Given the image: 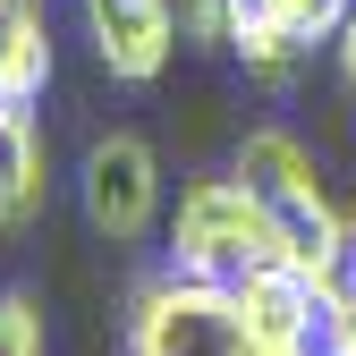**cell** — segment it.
Segmentation results:
<instances>
[{
  "label": "cell",
  "mask_w": 356,
  "mask_h": 356,
  "mask_svg": "<svg viewBox=\"0 0 356 356\" xmlns=\"http://www.w3.org/2000/svg\"><path fill=\"white\" fill-rule=\"evenodd\" d=\"M229 170L246 178V195L263 204V220H272V254L289 263V272L314 280V272H323V254H331V246H339V229H348V212L331 204L314 153H305L289 127H254V136L238 145V161H229Z\"/></svg>",
  "instance_id": "6da1fadb"
},
{
  "label": "cell",
  "mask_w": 356,
  "mask_h": 356,
  "mask_svg": "<svg viewBox=\"0 0 356 356\" xmlns=\"http://www.w3.org/2000/svg\"><path fill=\"white\" fill-rule=\"evenodd\" d=\"M254 263H280V254H272V220L246 195V178L238 170L229 178H195V187L178 195V220H170V272L229 289Z\"/></svg>",
  "instance_id": "7a4b0ae2"
},
{
  "label": "cell",
  "mask_w": 356,
  "mask_h": 356,
  "mask_svg": "<svg viewBox=\"0 0 356 356\" xmlns=\"http://www.w3.org/2000/svg\"><path fill=\"white\" fill-rule=\"evenodd\" d=\"M127 356H254V348L238 331L229 289L161 272V280L136 289V305H127Z\"/></svg>",
  "instance_id": "3957f363"
},
{
  "label": "cell",
  "mask_w": 356,
  "mask_h": 356,
  "mask_svg": "<svg viewBox=\"0 0 356 356\" xmlns=\"http://www.w3.org/2000/svg\"><path fill=\"white\" fill-rule=\"evenodd\" d=\"M76 212H85V229L111 238V246L145 238L161 220V153L145 136H127V127L94 136L85 161H76Z\"/></svg>",
  "instance_id": "277c9868"
},
{
  "label": "cell",
  "mask_w": 356,
  "mask_h": 356,
  "mask_svg": "<svg viewBox=\"0 0 356 356\" xmlns=\"http://www.w3.org/2000/svg\"><path fill=\"white\" fill-rule=\"evenodd\" d=\"M229 305H238V331L254 356H323V297L305 272H289V263H254L246 280H229Z\"/></svg>",
  "instance_id": "5b68a950"
},
{
  "label": "cell",
  "mask_w": 356,
  "mask_h": 356,
  "mask_svg": "<svg viewBox=\"0 0 356 356\" xmlns=\"http://www.w3.org/2000/svg\"><path fill=\"white\" fill-rule=\"evenodd\" d=\"M85 34H94V60L119 85H153L178 60V9L170 0H85Z\"/></svg>",
  "instance_id": "8992f818"
},
{
  "label": "cell",
  "mask_w": 356,
  "mask_h": 356,
  "mask_svg": "<svg viewBox=\"0 0 356 356\" xmlns=\"http://www.w3.org/2000/svg\"><path fill=\"white\" fill-rule=\"evenodd\" d=\"M42 204H51V145L34 127V102H0V229H26Z\"/></svg>",
  "instance_id": "52a82bcc"
},
{
  "label": "cell",
  "mask_w": 356,
  "mask_h": 356,
  "mask_svg": "<svg viewBox=\"0 0 356 356\" xmlns=\"http://www.w3.org/2000/svg\"><path fill=\"white\" fill-rule=\"evenodd\" d=\"M42 85H51V17L42 0H17L0 34V102H42Z\"/></svg>",
  "instance_id": "ba28073f"
},
{
  "label": "cell",
  "mask_w": 356,
  "mask_h": 356,
  "mask_svg": "<svg viewBox=\"0 0 356 356\" xmlns=\"http://www.w3.org/2000/svg\"><path fill=\"white\" fill-rule=\"evenodd\" d=\"M0 356H51V331H42V305L26 289H0Z\"/></svg>",
  "instance_id": "9c48e42d"
},
{
  "label": "cell",
  "mask_w": 356,
  "mask_h": 356,
  "mask_svg": "<svg viewBox=\"0 0 356 356\" xmlns=\"http://www.w3.org/2000/svg\"><path fill=\"white\" fill-rule=\"evenodd\" d=\"M314 297H323V314H339V305H356V212H348L339 246L323 254V272H314Z\"/></svg>",
  "instance_id": "30bf717a"
},
{
  "label": "cell",
  "mask_w": 356,
  "mask_h": 356,
  "mask_svg": "<svg viewBox=\"0 0 356 356\" xmlns=\"http://www.w3.org/2000/svg\"><path fill=\"white\" fill-rule=\"evenodd\" d=\"M348 9H356V0H280V26L314 51V42H331V34L348 26Z\"/></svg>",
  "instance_id": "8fae6325"
},
{
  "label": "cell",
  "mask_w": 356,
  "mask_h": 356,
  "mask_svg": "<svg viewBox=\"0 0 356 356\" xmlns=\"http://www.w3.org/2000/svg\"><path fill=\"white\" fill-rule=\"evenodd\" d=\"M178 42H229V0H170Z\"/></svg>",
  "instance_id": "7c38bea8"
},
{
  "label": "cell",
  "mask_w": 356,
  "mask_h": 356,
  "mask_svg": "<svg viewBox=\"0 0 356 356\" xmlns=\"http://www.w3.org/2000/svg\"><path fill=\"white\" fill-rule=\"evenodd\" d=\"M323 356H356V305H339L331 331H323Z\"/></svg>",
  "instance_id": "4fadbf2b"
},
{
  "label": "cell",
  "mask_w": 356,
  "mask_h": 356,
  "mask_svg": "<svg viewBox=\"0 0 356 356\" xmlns=\"http://www.w3.org/2000/svg\"><path fill=\"white\" fill-rule=\"evenodd\" d=\"M331 51H339V76H348V85H356V9H348V26H339V34H331Z\"/></svg>",
  "instance_id": "5bb4252c"
},
{
  "label": "cell",
  "mask_w": 356,
  "mask_h": 356,
  "mask_svg": "<svg viewBox=\"0 0 356 356\" xmlns=\"http://www.w3.org/2000/svg\"><path fill=\"white\" fill-rule=\"evenodd\" d=\"M9 9H17V0H0V34H9Z\"/></svg>",
  "instance_id": "9a60e30c"
}]
</instances>
